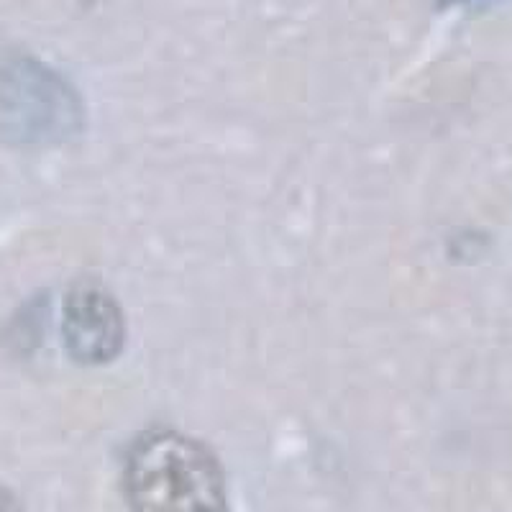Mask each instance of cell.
<instances>
[{"label":"cell","instance_id":"cell-1","mask_svg":"<svg viewBox=\"0 0 512 512\" xmlns=\"http://www.w3.org/2000/svg\"><path fill=\"white\" fill-rule=\"evenodd\" d=\"M123 492L131 512H231L213 451L177 431L136 438L123 469Z\"/></svg>","mask_w":512,"mask_h":512},{"label":"cell","instance_id":"cell-2","mask_svg":"<svg viewBox=\"0 0 512 512\" xmlns=\"http://www.w3.org/2000/svg\"><path fill=\"white\" fill-rule=\"evenodd\" d=\"M85 126L80 95L59 72L36 59L0 70V139L13 146H57Z\"/></svg>","mask_w":512,"mask_h":512},{"label":"cell","instance_id":"cell-3","mask_svg":"<svg viewBox=\"0 0 512 512\" xmlns=\"http://www.w3.org/2000/svg\"><path fill=\"white\" fill-rule=\"evenodd\" d=\"M62 336L67 354L80 364H108L126 344V320L111 292L80 285L64 300Z\"/></svg>","mask_w":512,"mask_h":512},{"label":"cell","instance_id":"cell-4","mask_svg":"<svg viewBox=\"0 0 512 512\" xmlns=\"http://www.w3.org/2000/svg\"><path fill=\"white\" fill-rule=\"evenodd\" d=\"M0 512H24V507H21V502L13 497L11 489H6L3 484H0Z\"/></svg>","mask_w":512,"mask_h":512},{"label":"cell","instance_id":"cell-5","mask_svg":"<svg viewBox=\"0 0 512 512\" xmlns=\"http://www.w3.org/2000/svg\"><path fill=\"white\" fill-rule=\"evenodd\" d=\"M495 0H441V6H487Z\"/></svg>","mask_w":512,"mask_h":512}]
</instances>
